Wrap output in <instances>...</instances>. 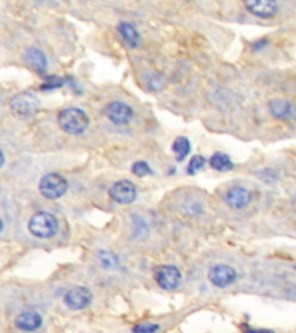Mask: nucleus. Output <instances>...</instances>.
<instances>
[{
	"label": "nucleus",
	"instance_id": "f257e3e1",
	"mask_svg": "<svg viewBox=\"0 0 296 333\" xmlns=\"http://www.w3.org/2000/svg\"><path fill=\"white\" fill-rule=\"evenodd\" d=\"M58 124L69 134H81L90 125V117L79 108H66L58 115Z\"/></svg>",
	"mask_w": 296,
	"mask_h": 333
},
{
	"label": "nucleus",
	"instance_id": "7ed1b4c3",
	"mask_svg": "<svg viewBox=\"0 0 296 333\" xmlns=\"http://www.w3.org/2000/svg\"><path fill=\"white\" fill-rule=\"evenodd\" d=\"M69 184L67 180L62 175L51 172V174H46L40 180L39 190L41 195L46 199L54 200L58 198L63 197L67 191Z\"/></svg>",
	"mask_w": 296,
	"mask_h": 333
},
{
	"label": "nucleus",
	"instance_id": "6e6552de",
	"mask_svg": "<svg viewBox=\"0 0 296 333\" xmlns=\"http://www.w3.org/2000/svg\"><path fill=\"white\" fill-rule=\"evenodd\" d=\"M238 278V273L234 268L226 264H218L210 269L209 279L215 287L225 288L231 285Z\"/></svg>",
	"mask_w": 296,
	"mask_h": 333
},
{
	"label": "nucleus",
	"instance_id": "9b49d317",
	"mask_svg": "<svg viewBox=\"0 0 296 333\" xmlns=\"http://www.w3.org/2000/svg\"><path fill=\"white\" fill-rule=\"evenodd\" d=\"M225 201L231 208L242 209L250 204L251 193L247 188L235 185L226 192Z\"/></svg>",
	"mask_w": 296,
	"mask_h": 333
},
{
	"label": "nucleus",
	"instance_id": "f3484780",
	"mask_svg": "<svg viewBox=\"0 0 296 333\" xmlns=\"http://www.w3.org/2000/svg\"><path fill=\"white\" fill-rule=\"evenodd\" d=\"M171 148L176 155L177 161L182 162L191 150V144H190V140L187 137H177L175 141L172 142Z\"/></svg>",
	"mask_w": 296,
	"mask_h": 333
},
{
	"label": "nucleus",
	"instance_id": "f8f14e48",
	"mask_svg": "<svg viewBox=\"0 0 296 333\" xmlns=\"http://www.w3.org/2000/svg\"><path fill=\"white\" fill-rule=\"evenodd\" d=\"M43 319L41 315L35 311H24L20 315L16 316L15 318V326L21 331L24 332H33L40 328Z\"/></svg>",
	"mask_w": 296,
	"mask_h": 333
},
{
	"label": "nucleus",
	"instance_id": "4468645a",
	"mask_svg": "<svg viewBox=\"0 0 296 333\" xmlns=\"http://www.w3.org/2000/svg\"><path fill=\"white\" fill-rule=\"evenodd\" d=\"M117 31L122 36V39L125 41V43L128 44L130 48H137L139 45V42H140V36H139V33L137 29L133 26L132 23L129 22H121L118 24Z\"/></svg>",
	"mask_w": 296,
	"mask_h": 333
},
{
	"label": "nucleus",
	"instance_id": "f03ea898",
	"mask_svg": "<svg viewBox=\"0 0 296 333\" xmlns=\"http://www.w3.org/2000/svg\"><path fill=\"white\" fill-rule=\"evenodd\" d=\"M28 229L37 238H50L57 234L58 220L49 212H37L29 220Z\"/></svg>",
	"mask_w": 296,
	"mask_h": 333
},
{
	"label": "nucleus",
	"instance_id": "2eb2a0df",
	"mask_svg": "<svg viewBox=\"0 0 296 333\" xmlns=\"http://www.w3.org/2000/svg\"><path fill=\"white\" fill-rule=\"evenodd\" d=\"M210 166L218 171H229L234 167L229 155L222 152H215L210 159Z\"/></svg>",
	"mask_w": 296,
	"mask_h": 333
},
{
	"label": "nucleus",
	"instance_id": "412c9836",
	"mask_svg": "<svg viewBox=\"0 0 296 333\" xmlns=\"http://www.w3.org/2000/svg\"><path fill=\"white\" fill-rule=\"evenodd\" d=\"M159 330V325L155 323H140L137 324L133 328V333H155Z\"/></svg>",
	"mask_w": 296,
	"mask_h": 333
},
{
	"label": "nucleus",
	"instance_id": "20e7f679",
	"mask_svg": "<svg viewBox=\"0 0 296 333\" xmlns=\"http://www.w3.org/2000/svg\"><path fill=\"white\" fill-rule=\"evenodd\" d=\"M40 99L31 92L16 94L11 102V108L15 115L20 117H31L40 110Z\"/></svg>",
	"mask_w": 296,
	"mask_h": 333
},
{
	"label": "nucleus",
	"instance_id": "9d476101",
	"mask_svg": "<svg viewBox=\"0 0 296 333\" xmlns=\"http://www.w3.org/2000/svg\"><path fill=\"white\" fill-rule=\"evenodd\" d=\"M244 6L257 18L269 19L276 15L279 11V6L273 0H249L244 3Z\"/></svg>",
	"mask_w": 296,
	"mask_h": 333
},
{
	"label": "nucleus",
	"instance_id": "aec40b11",
	"mask_svg": "<svg viewBox=\"0 0 296 333\" xmlns=\"http://www.w3.org/2000/svg\"><path fill=\"white\" fill-rule=\"evenodd\" d=\"M132 172L134 175H137L139 177H143V176H148L153 174L152 171L150 164L145 161H137L133 163L132 166Z\"/></svg>",
	"mask_w": 296,
	"mask_h": 333
},
{
	"label": "nucleus",
	"instance_id": "0eeeda50",
	"mask_svg": "<svg viewBox=\"0 0 296 333\" xmlns=\"http://www.w3.org/2000/svg\"><path fill=\"white\" fill-rule=\"evenodd\" d=\"M109 196L117 204H131L137 198V189L131 180L122 179L111 185Z\"/></svg>",
	"mask_w": 296,
	"mask_h": 333
},
{
	"label": "nucleus",
	"instance_id": "5701e85b",
	"mask_svg": "<svg viewBox=\"0 0 296 333\" xmlns=\"http://www.w3.org/2000/svg\"><path fill=\"white\" fill-rule=\"evenodd\" d=\"M4 162H5V158H4V154H3V152H2V149H0V167L3 166Z\"/></svg>",
	"mask_w": 296,
	"mask_h": 333
},
{
	"label": "nucleus",
	"instance_id": "dca6fc26",
	"mask_svg": "<svg viewBox=\"0 0 296 333\" xmlns=\"http://www.w3.org/2000/svg\"><path fill=\"white\" fill-rule=\"evenodd\" d=\"M271 115L274 118H286L291 113V105L287 100L278 99L271 101L269 104Z\"/></svg>",
	"mask_w": 296,
	"mask_h": 333
},
{
	"label": "nucleus",
	"instance_id": "a211bd4d",
	"mask_svg": "<svg viewBox=\"0 0 296 333\" xmlns=\"http://www.w3.org/2000/svg\"><path fill=\"white\" fill-rule=\"evenodd\" d=\"M205 163L206 160L204 157H201V155H194L188 163L187 172L189 175H196L197 172H199L202 168L205 167Z\"/></svg>",
	"mask_w": 296,
	"mask_h": 333
},
{
	"label": "nucleus",
	"instance_id": "4be33fe9",
	"mask_svg": "<svg viewBox=\"0 0 296 333\" xmlns=\"http://www.w3.org/2000/svg\"><path fill=\"white\" fill-rule=\"evenodd\" d=\"M244 333H274L273 331H270V330H264V328H252L248 325H244L243 327Z\"/></svg>",
	"mask_w": 296,
	"mask_h": 333
},
{
	"label": "nucleus",
	"instance_id": "ddd939ff",
	"mask_svg": "<svg viewBox=\"0 0 296 333\" xmlns=\"http://www.w3.org/2000/svg\"><path fill=\"white\" fill-rule=\"evenodd\" d=\"M24 59H26L27 64L35 70L36 72L43 73L46 69V58L44 53L37 48H28L24 52Z\"/></svg>",
	"mask_w": 296,
	"mask_h": 333
},
{
	"label": "nucleus",
	"instance_id": "6ab92c4d",
	"mask_svg": "<svg viewBox=\"0 0 296 333\" xmlns=\"http://www.w3.org/2000/svg\"><path fill=\"white\" fill-rule=\"evenodd\" d=\"M99 261L101 266H103L105 269L113 268L117 265L116 256L109 251H101L99 255Z\"/></svg>",
	"mask_w": 296,
	"mask_h": 333
},
{
	"label": "nucleus",
	"instance_id": "1a4fd4ad",
	"mask_svg": "<svg viewBox=\"0 0 296 333\" xmlns=\"http://www.w3.org/2000/svg\"><path fill=\"white\" fill-rule=\"evenodd\" d=\"M92 293L86 287H74L64 296V303L71 310H81L91 305Z\"/></svg>",
	"mask_w": 296,
	"mask_h": 333
},
{
	"label": "nucleus",
	"instance_id": "39448f33",
	"mask_svg": "<svg viewBox=\"0 0 296 333\" xmlns=\"http://www.w3.org/2000/svg\"><path fill=\"white\" fill-rule=\"evenodd\" d=\"M156 284L167 290L176 289L182 282V275L180 269L174 265H161L154 271Z\"/></svg>",
	"mask_w": 296,
	"mask_h": 333
},
{
	"label": "nucleus",
	"instance_id": "423d86ee",
	"mask_svg": "<svg viewBox=\"0 0 296 333\" xmlns=\"http://www.w3.org/2000/svg\"><path fill=\"white\" fill-rule=\"evenodd\" d=\"M104 115L112 124L123 126L132 120L133 109L121 101H113L104 108Z\"/></svg>",
	"mask_w": 296,
	"mask_h": 333
},
{
	"label": "nucleus",
	"instance_id": "b1692460",
	"mask_svg": "<svg viewBox=\"0 0 296 333\" xmlns=\"http://www.w3.org/2000/svg\"><path fill=\"white\" fill-rule=\"evenodd\" d=\"M3 227H4V225H3V221H2V219H0V231L3 230Z\"/></svg>",
	"mask_w": 296,
	"mask_h": 333
}]
</instances>
